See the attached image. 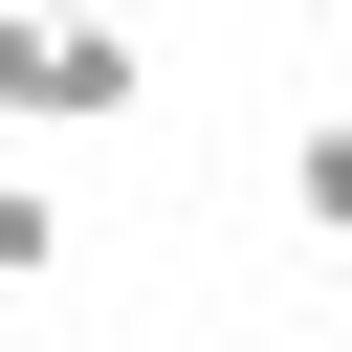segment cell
I'll return each mask as SVG.
<instances>
[{"mask_svg":"<svg viewBox=\"0 0 352 352\" xmlns=\"http://www.w3.org/2000/svg\"><path fill=\"white\" fill-rule=\"evenodd\" d=\"M132 110H154L132 0H0V132H132Z\"/></svg>","mask_w":352,"mask_h":352,"instance_id":"obj_1","label":"cell"},{"mask_svg":"<svg viewBox=\"0 0 352 352\" xmlns=\"http://www.w3.org/2000/svg\"><path fill=\"white\" fill-rule=\"evenodd\" d=\"M44 264H66V198H44V176H0V286H44Z\"/></svg>","mask_w":352,"mask_h":352,"instance_id":"obj_3","label":"cell"},{"mask_svg":"<svg viewBox=\"0 0 352 352\" xmlns=\"http://www.w3.org/2000/svg\"><path fill=\"white\" fill-rule=\"evenodd\" d=\"M286 220H308V242H352V110H308V132H286Z\"/></svg>","mask_w":352,"mask_h":352,"instance_id":"obj_2","label":"cell"}]
</instances>
